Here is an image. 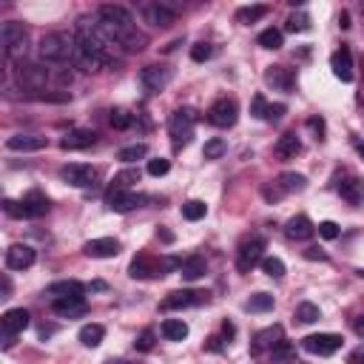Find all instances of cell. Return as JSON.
<instances>
[{"mask_svg":"<svg viewBox=\"0 0 364 364\" xmlns=\"http://www.w3.org/2000/svg\"><path fill=\"white\" fill-rule=\"evenodd\" d=\"M77 49H74V63L83 72H100L111 63V40L100 29V23H91L89 18L80 21L77 26Z\"/></svg>","mask_w":364,"mask_h":364,"instance_id":"1","label":"cell"},{"mask_svg":"<svg viewBox=\"0 0 364 364\" xmlns=\"http://www.w3.org/2000/svg\"><path fill=\"white\" fill-rule=\"evenodd\" d=\"M100 29L108 35V40L114 46H123L128 52H142L148 46V38L137 29V21L128 9L123 6H100Z\"/></svg>","mask_w":364,"mask_h":364,"instance_id":"2","label":"cell"},{"mask_svg":"<svg viewBox=\"0 0 364 364\" xmlns=\"http://www.w3.org/2000/svg\"><path fill=\"white\" fill-rule=\"evenodd\" d=\"M0 43H4V55L9 60H18V63L26 60V55H29V32H26L23 23L6 21L4 26H0Z\"/></svg>","mask_w":364,"mask_h":364,"instance_id":"3","label":"cell"},{"mask_svg":"<svg viewBox=\"0 0 364 364\" xmlns=\"http://www.w3.org/2000/svg\"><path fill=\"white\" fill-rule=\"evenodd\" d=\"M137 12H140L142 23H148V26H154V29H168V26L176 21L179 6L171 4V0H151V4H140Z\"/></svg>","mask_w":364,"mask_h":364,"instance_id":"4","label":"cell"},{"mask_svg":"<svg viewBox=\"0 0 364 364\" xmlns=\"http://www.w3.org/2000/svg\"><path fill=\"white\" fill-rule=\"evenodd\" d=\"M74 49H77V40L63 32H52L40 40V57L46 63H66L69 57H74Z\"/></svg>","mask_w":364,"mask_h":364,"instance_id":"5","label":"cell"},{"mask_svg":"<svg viewBox=\"0 0 364 364\" xmlns=\"http://www.w3.org/2000/svg\"><path fill=\"white\" fill-rule=\"evenodd\" d=\"M194 125H197V111L194 108L174 111L171 114V123H168V131H171L174 145H188V140L194 137Z\"/></svg>","mask_w":364,"mask_h":364,"instance_id":"6","label":"cell"},{"mask_svg":"<svg viewBox=\"0 0 364 364\" xmlns=\"http://www.w3.org/2000/svg\"><path fill=\"white\" fill-rule=\"evenodd\" d=\"M265 259V239L262 237H251L239 245V254H237V268L242 273H251L254 265H259Z\"/></svg>","mask_w":364,"mask_h":364,"instance_id":"7","label":"cell"},{"mask_svg":"<svg viewBox=\"0 0 364 364\" xmlns=\"http://www.w3.org/2000/svg\"><path fill=\"white\" fill-rule=\"evenodd\" d=\"M168 268H176V262L174 259H154V256H148V254H140L134 262H131V276L134 279H151V276H162V271H168Z\"/></svg>","mask_w":364,"mask_h":364,"instance_id":"8","label":"cell"},{"mask_svg":"<svg viewBox=\"0 0 364 364\" xmlns=\"http://www.w3.org/2000/svg\"><path fill=\"white\" fill-rule=\"evenodd\" d=\"M15 77H18V83H21L26 91H40V89H46V83H49V72H46L43 66H35V63H18Z\"/></svg>","mask_w":364,"mask_h":364,"instance_id":"9","label":"cell"},{"mask_svg":"<svg viewBox=\"0 0 364 364\" xmlns=\"http://www.w3.org/2000/svg\"><path fill=\"white\" fill-rule=\"evenodd\" d=\"M237 117H239V106H237V100H228V97L217 100V103L208 108V120H211L217 128H231V125L237 123Z\"/></svg>","mask_w":364,"mask_h":364,"instance_id":"10","label":"cell"},{"mask_svg":"<svg viewBox=\"0 0 364 364\" xmlns=\"http://www.w3.org/2000/svg\"><path fill=\"white\" fill-rule=\"evenodd\" d=\"M341 336H336V333H313V336H307L302 344H305V350L307 353H313V356H333L339 347H341Z\"/></svg>","mask_w":364,"mask_h":364,"instance_id":"11","label":"cell"},{"mask_svg":"<svg viewBox=\"0 0 364 364\" xmlns=\"http://www.w3.org/2000/svg\"><path fill=\"white\" fill-rule=\"evenodd\" d=\"M60 176L69 182V186H74V188H89V186H94L97 171L91 165H86V162H72V165H66L60 171Z\"/></svg>","mask_w":364,"mask_h":364,"instance_id":"12","label":"cell"},{"mask_svg":"<svg viewBox=\"0 0 364 364\" xmlns=\"http://www.w3.org/2000/svg\"><path fill=\"white\" fill-rule=\"evenodd\" d=\"M140 83L148 94H159L168 83H171V69L165 66H145L142 74H140Z\"/></svg>","mask_w":364,"mask_h":364,"instance_id":"13","label":"cell"},{"mask_svg":"<svg viewBox=\"0 0 364 364\" xmlns=\"http://www.w3.org/2000/svg\"><path fill=\"white\" fill-rule=\"evenodd\" d=\"M106 203H108V208H111V211H117V214H128V211L140 208L142 197H140V194H134V191H117V188H111V191L106 194Z\"/></svg>","mask_w":364,"mask_h":364,"instance_id":"14","label":"cell"},{"mask_svg":"<svg viewBox=\"0 0 364 364\" xmlns=\"http://www.w3.org/2000/svg\"><path fill=\"white\" fill-rule=\"evenodd\" d=\"M208 296L205 293H197V290H174L162 299V310H182V307H191V305H200L205 302Z\"/></svg>","mask_w":364,"mask_h":364,"instance_id":"15","label":"cell"},{"mask_svg":"<svg viewBox=\"0 0 364 364\" xmlns=\"http://www.w3.org/2000/svg\"><path fill=\"white\" fill-rule=\"evenodd\" d=\"M83 251H86V256H91V259H114V256L120 254V242L111 239V237H100V239L86 242Z\"/></svg>","mask_w":364,"mask_h":364,"instance_id":"16","label":"cell"},{"mask_svg":"<svg viewBox=\"0 0 364 364\" xmlns=\"http://www.w3.org/2000/svg\"><path fill=\"white\" fill-rule=\"evenodd\" d=\"M29 322H32V316H29V310H23V307H12V310L4 313V319H0V324H4V336H18V333H23V330L29 327Z\"/></svg>","mask_w":364,"mask_h":364,"instance_id":"17","label":"cell"},{"mask_svg":"<svg viewBox=\"0 0 364 364\" xmlns=\"http://www.w3.org/2000/svg\"><path fill=\"white\" fill-rule=\"evenodd\" d=\"M35 265V248L29 245H12L6 251V268L9 271H26Z\"/></svg>","mask_w":364,"mask_h":364,"instance_id":"18","label":"cell"},{"mask_svg":"<svg viewBox=\"0 0 364 364\" xmlns=\"http://www.w3.org/2000/svg\"><path fill=\"white\" fill-rule=\"evenodd\" d=\"M330 69H333V74H336L341 83H350V80H353V55H350L347 46H341L339 52H333Z\"/></svg>","mask_w":364,"mask_h":364,"instance_id":"19","label":"cell"},{"mask_svg":"<svg viewBox=\"0 0 364 364\" xmlns=\"http://www.w3.org/2000/svg\"><path fill=\"white\" fill-rule=\"evenodd\" d=\"M46 293L52 299H83L86 293V285H80L77 279H63V282H55L46 288Z\"/></svg>","mask_w":364,"mask_h":364,"instance_id":"20","label":"cell"},{"mask_svg":"<svg viewBox=\"0 0 364 364\" xmlns=\"http://www.w3.org/2000/svg\"><path fill=\"white\" fill-rule=\"evenodd\" d=\"M6 148L9 151H40L46 148V137L40 134H15L6 140Z\"/></svg>","mask_w":364,"mask_h":364,"instance_id":"21","label":"cell"},{"mask_svg":"<svg viewBox=\"0 0 364 364\" xmlns=\"http://www.w3.org/2000/svg\"><path fill=\"white\" fill-rule=\"evenodd\" d=\"M265 83H268L273 91H290V89H293V74H290L288 69H282V66H271V69L265 72Z\"/></svg>","mask_w":364,"mask_h":364,"instance_id":"22","label":"cell"},{"mask_svg":"<svg viewBox=\"0 0 364 364\" xmlns=\"http://www.w3.org/2000/svg\"><path fill=\"white\" fill-rule=\"evenodd\" d=\"M52 310L63 319H77V316L86 313V299H55Z\"/></svg>","mask_w":364,"mask_h":364,"instance_id":"23","label":"cell"},{"mask_svg":"<svg viewBox=\"0 0 364 364\" xmlns=\"http://www.w3.org/2000/svg\"><path fill=\"white\" fill-rule=\"evenodd\" d=\"M91 142H94V131L77 128V131H69V134L60 140V148H63V151H80V148H89Z\"/></svg>","mask_w":364,"mask_h":364,"instance_id":"24","label":"cell"},{"mask_svg":"<svg viewBox=\"0 0 364 364\" xmlns=\"http://www.w3.org/2000/svg\"><path fill=\"white\" fill-rule=\"evenodd\" d=\"M205 271H208V265H205V259H203V256H188L186 262L179 265V273H182V279H188V282H197V279H203V276H205Z\"/></svg>","mask_w":364,"mask_h":364,"instance_id":"25","label":"cell"},{"mask_svg":"<svg viewBox=\"0 0 364 364\" xmlns=\"http://www.w3.org/2000/svg\"><path fill=\"white\" fill-rule=\"evenodd\" d=\"M23 208H26V217H43L46 211H49V200H46V194H40V191H29L26 197H23Z\"/></svg>","mask_w":364,"mask_h":364,"instance_id":"26","label":"cell"},{"mask_svg":"<svg viewBox=\"0 0 364 364\" xmlns=\"http://www.w3.org/2000/svg\"><path fill=\"white\" fill-rule=\"evenodd\" d=\"M285 231H288L290 239H310V237L316 234V228H313V222H310L307 217H293Z\"/></svg>","mask_w":364,"mask_h":364,"instance_id":"27","label":"cell"},{"mask_svg":"<svg viewBox=\"0 0 364 364\" xmlns=\"http://www.w3.org/2000/svg\"><path fill=\"white\" fill-rule=\"evenodd\" d=\"M162 336L168 341H182V339H188V324L182 319H165L162 322Z\"/></svg>","mask_w":364,"mask_h":364,"instance_id":"28","label":"cell"},{"mask_svg":"<svg viewBox=\"0 0 364 364\" xmlns=\"http://www.w3.org/2000/svg\"><path fill=\"white\" fill-rule=\"evenodd\" d=\"M299 148H302V142H299V137L296 134H285V137H279V142H276V157L279 159H290V157H296L299 154Z\"/></svg>","mask_w":364,"mask_h":364,"instance_id":"29","label":"cell"},{"mask_svg":"<svg viewBox=\"0 0 364 364\" xmlns=\"http://www.w3.org/2000/svg\"><path fill=\"white\" fill-rule=\"evenodd\" d=\"M279 336H282V327H279V324H273V327L262 330V333H259V336L254 339V353H259V350H268V347L273 350V347L279 344V341H276Z\"/></svg>","mask_w":364,"mask_h":364,"instance_id":"30","label":"cell"},{"mask_svg":"<svg viewBox=\"0 0 364 364\" xmlns=\"http://www.w3.org/2000/svg\"><path fill=\"white\" fill-rule=\"evenodd\" d=\"M103 339H106V327H103V324H86V327L80 330V341H83L86 347H100Z\"/></svg>","mask_w":364,"mask_h":364,"instance_id":"31","label":"cell"},{"mask_svg":"<svg viewBox=\"0 0 364 364\" xmlns=\"http://www.w3.org/2000/svg\"><path fill=\"white\" fill-rule=\"evenodd\" d=\"M271 361L273 364H296V350L290 341H279L273 350H271Z\"/></svg>","mask_w":364,"mask_h":364,"instance_id":"32","label":"cell"},{"mask_svg":"<svg viewBox=\"0 0 364 364\" xmlns=\"http://www.w3.org/2000/svg\"><path fill=\"white\" fill-rule=\"evenodd\" d=\"M339 191H341V197H344L347 203H353V205H358V203L364 200V188H361L358 179H344L341 186H339Z\"/></svg>","mask_w":364,"mask_h":364,"instance_id":"33","label":"cell"},{"mask_svg":"<svg viewBox=\"0 0 364 364\" xmlns=\"http://www.w3.org/2000/svg\"><path fill=\"white\" fill-rule=\"evenodd\" d=\"M137 182H140V171H137V168H128V171H120V174L114 176V186H111V188H117V191H131Z\"/></svg>","mask_w":364,"mask_h":364,"instance_id":"34","label":"cell"},{"mask_svg":"<svg viewBox=\"0 0 364 364\" xmlns=\"http://www.w3.org/2000/svg\"><path fill=\"white\" fill-rule=\"evenodd\" d=\"M265 15H268V6L256 4V6H242V9L237 12V21H239V23H245V26H251V23L262 21Z\"/></svg>","mask_w":364,"mask_h":364,"instance_id":"35","label":"cell"},{"mask_svg":"<svg viewBox=\"0 0 364 364\" xmlns=\"http://www.w3.org/2000/svg\"><path fill=\"white\" fill-rule=\"evenodd\" d=\"M279 186H282V191H305V186H307V179L302 176V174H293V171H288V174H282L279 176Z\"/></svg>","mask_w":364,"mask_h":364,"instance_id":"36","label":"cell"},{"mask_svg":"<svg viewBox=\"0 0 364 364\" xmlns=\"http://www.w3.org/2000/svg\"><path fill=\"white\" fill-rule=\"evenodd\" d=\"M205 214H208V205L203 200H191V203L182 205V217H186L188 222H200Z\"/></svg>","mask_w":364,"mask_h":364,"instance_id":"37","label":"cell"},{"mask_svg":"<svg viewBox=\"0 0 364 364\" xmlns=\"http://www.w3.org/2000/svg\"><path fill=\"white\" fill-rule=\"evenodd\" d=\"M245 307H248L251 313H268V310L273 307V296H271V293H254Z\"/></svg>","mask_w":364,"mask_h":364,"instance_id":"38","label":"cell"},{"mask_svg":"<svg viewBox=\"0 0 364 364\" xmlns=\"http://www.w3.org/2000/svg\"><path fill=\"white\" fill-rule=\"evenodd\" d=\"M293 316H296L302 324H313V322L319 319V307H316L313 302H302V305H296Z\"/></svg>","mask_w":364,"mask_h":364,"instance_id":"39","label":"cell"},{"mask_svg":"<svg viewBox=\"0 0 364 364\" xmlns=\"http://www.w3.org/2000/svg\"><path fill=\"white\" fill-rule=\"evenodd\" d=\"M142 157H148V145H145V142L128 145V148H123V151L117 154V159H123V162H137V159H142Z\"/></svg>","mask_w":364,"mask_h":364,"instance_id":"40","label":"cell"},{"mask_svg":"<svg viewBox=\"0 0 364 364\" xmlns=\"http://www.w3.org/2000/svg\"><path fill=\"white\" fill-rule=\"evenodd\" d=\"M282 43H285V38H282L279 29H265L259 35V46L262 49H282Z\"/></svg>","mask_w":364,"mask_h":364,"instance_id":"41","label":"cell"},{"mask_svg":"<svg viewBox=\"0 0 364 364\" xmlns=\"http://www.w3.org/2000/svg\"><path fill=\"white\" fill-rule=\"evenodd\" d=\"M225 151H228V142H225L222 137H214V140H208V142H205V148H203L205 159H220Z\"/></svg>","mask_w":364,"mask_h":364,"instance_id":"42","label":"cell"},{"mask_svg":"<svg viewBox=\"0 0 364 364\" xmlns=\"http://www.w3.org/2000/svg\"><path fill=\"white\" fill-rule=\"evenodd\" d=\"M262 271L271 276V279H282L285 276V262L279 256H265L262 259Z\"/></svg>","mask_w":364,"mask_h":364,"instance_id":"43","label":"cell"},{"mask_svg":"<svg viewBox=\"0 0 364 364\" xmlns=\"http://www.w3.org/2000/svg\"><path fill=\"white\" fill-rule=\"evenodd\" d=\"M307 29H310V18H307L305 12H296V15L288 18V32L302 35V32H307Z\"/></svg>","mask_w":364,"mask_h":364,"instance_id":"44","label":"cell"},{"mask_svg":"<svg viewBox=\"0 0 364 364\" xmlns=\"http://www.w3.org/2000/svg\"><path fill=\"white\" fill-rule=\"evenodd\" d=\"M168 168H171V162H168V159H162V157L148 159V174H151V176H165V174H168Z\"/></svg>","mask_w":364,"mask_h":364,"instance_id":"45","label":"cell"},{"mask_svg":"<svg viewBox=\"0 0 364 364\" xmlns=\"http://www.w3.org/2000/svg\"><path fill=\"white\" fill-rule=\"evenodd\" d=\"M211 55H214V49H211L208 43H197V46L191 49V57H194L197 63H205V60H211Z\"/></svg>","mask_w":364,"mask_h":364,"instance_id":"46","label":"cell"},{"mask_svg":"<svg viewBox=\"0 0 364 364\" xmlns=\"http://www.w3.org/2000/svg\"><path fill=\"white\" fill-rule=\"evenodd\" d=\"M268 106H271V103H265V97H262V94H256V97H254V103H251V114H254V117H259V120H265Z\"/></svg>","mask_w":364,"mask_h":364,"instance_id":"47","label":"cell"},{"mask_svg":"<svg viewBox=\"0 0 364 364\" xmlns=\"http://www.w3.org/2000/svg\"><path fill=\"white\" fill-rule=\"evenodd\" d=\"M111 125H114V128H128V125H131V117H128V111H123V108L111 111Z\"/></svg>","mask_w":364,"mask_h":364,"instance_id":"48","label":"cell"},{"mask_svg":"<svg viewBox=\"0 0 364 364\" xmlns=\"http://www.w3.org/2000/svg\"><path fill=\"white\" fill-rule=\"evenodd\" d=\"M4 211H6L9 217H26L23 203H15V200H6V203H4Z\"/></svg>","mask_w":364,"mask_h":364,"instance_id":"49","label":"cell"},{"mask_svg":"<svg viewBox=\"0 0 364 364\" xmlns=\"http://www.w3.org/2000/svg\"><path fill=\"white\" fill-rule=\"evenodd\" d=\"M319 237H324V239H336V237H339V225H336V222H330V220H327V222H322V225H319Z\"/></svg>","mask_w":364,"mask_h":364,"instance_id":"50","label":"cell"},{"mask_svg":"<svg viewBox=\"0 0 364 364\" xmlns=\"http://www.w3.org/2000/svg\"><path fill=\"white\" fill-rule=\"evenodd\" d=\"M134 344H137V350H142V353H148V350L154 347V333H151V330H145V333H140V339H137Z\"/></svg>","mask_w":364,"mask_h":364,"instance_id":"51","label":"cell"},{"mask_svg":"<svg viewBox=\"0 0 364 364\" xmlns=\"http://www.w3.org/2000/svg\"><path fill=\"white\" fill-rule=\"evenodd\" d=\"M282 114H285V106H282V103H276V106H268L265 120H268V123H276V120H282Z\"/></svg>","mask_w":364,"mask_h":364,"instance_id":"52","label":"cell"},{"mask_svg":"<svg viewBox=\"0 0 364 364\" xmlns=\"http://www.w3.org/2000/svg\"><path fill=\"white\" fill-rule=\"evenodd\" d=\"M347 361H350V364H364V347H356Z\"/></svg>","mask_w":364,"mask_h":364,"instance_id":"53","label":"cell"},{"mask_svg":"<svg viewBox=\"0 0 364 364\" xmlns=\"http://www.w3.org/2000/svg\"><path fill=\"white\" fill-rule=\"evenodd\" d=\"M339 26H341V29H350V15H347V12H341V18H339Z\"/></svg>","mask_w":364,"mask_h":364,"instance_id":"54","label":"cell"},{"mask_svg":"<svg viewBox=\"0 0 364 364\" xmlns=\"http://www.w3.org/2000/svg\"><path fill=\"white\" fill-rule=\"evenodd\" d=\"M307 259H324V254H319L316 248H310V251H307Z\"/></svg>","mask_w":364,"mask_h":364,"instance_id":"55","label":"cell"},{"mask_svg":"<svg viewBox=\"0 0 364 364\" xmlns=\"http://www.w3.org/2000/svg\"><path fill=\"white\" fill-rule=\"evenodd\" d=\"M353 145H356V151L364 157V142H361V140H353Z\"/></svg>","mask_w":364,"mask_h":364,"instance_id":"56","label":"cell"},{"mask_svg":"<svg viewBox=\"0 0 364 364\" xmlns=\"http://www.w3.org/2000/svg\"><path fill=\"white\" fill-rule=\"evenodd\" d=\"M356 333H358V336H364V319H358V322H356Z\"/></svg>","mask_w":364,"mask_h":364,"instance_id":"57","label":"cell"},{"mask_svg":"<svg viewBox=\"0 0 364 364\" xmlns=\"http://www.w3.org/2000/svg\"><path fill=\"white\" fill-rule=\"evenodd\" d=\"M111 364H131V361H111Z\"/></svg>","mask_w":364,"mask_h":364,"instance_id":"58","label":"cell"},{"mask_svg":"<svg viewBox=\"0 0 364 364\" xmlns=\"http://www.w3.org/2000/svg\"><path fill=\"white\" fill-rule=\"evenodd\" d=\"M296 364H299V361H296Z\"/></svg>","mask_w":364,"mask_h":364,"instance_id":"59","label":"cell"}]
</instances>
